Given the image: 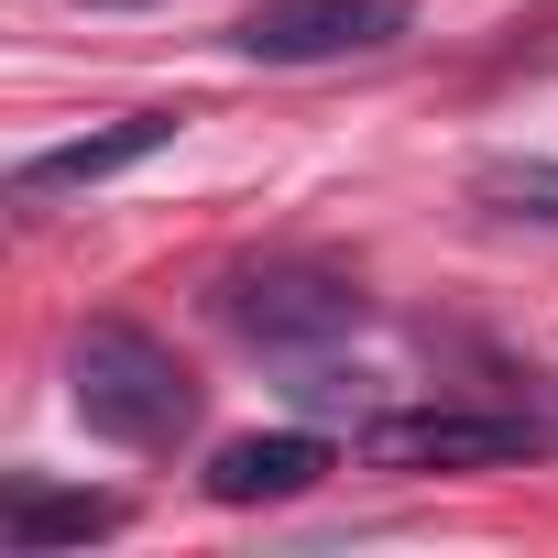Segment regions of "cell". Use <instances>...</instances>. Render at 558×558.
Segmentation results:
<instances>
[{
    "instance_id": "cell-1",
    "label": "cell",
    "mask_w": 558,
    "mask_h": 558,
    "mask_svg": "<svg viewBox=\"0 0 558 558\" xmlns=\"http://www.w3.org/2000/svg\"><path fill=\"white\" fill-rule=\"evenodd\" d=\"M66 405H77L88 438H110V449H175V438L197 427V373H186L154 329L88 318L77 351H66Z\"/></svg>"
},
{
    "instance_id": "cell-2",
    "label": "cell",
    "mask_w": 558,
    "mask_h": 558,
    "mask_svg": "<svg viewBox=\"0 0 558 558\" xmlns=\"http://www.w3.org/2000/svg\"><path fill=\"white\" fill-rule=\"evenodd\" d=\"M416 23V0H252L230 23V56L252 66H329V56H373Z\"/></svg>"
},
{
    "instance_id": "cell-3",
    "label": "cell",
    "mask_w": 558,
    "mask_h": 558,
    "mask_svg": "<svg viewBox=\"0 0 558 558\" xmlns=\"http://www.w3.org/2000/svg\"><path fill=\"white\" fill-rule=\"evenodd\" d=\"M547 427L536 416H471V405H416V416H373L362 427V460L373 471H504V460H536Z\"/></svg>"
},
{
    "instance_id": "cell-4",
    "label": "cell",
    "mask_w": 558,
    "mask_h": 558,
    "mask_svg": "<svg viewBox=\"0 0 558 558\" xmlns=\"http://www.w3.org/2000/svg\"><path fill=\"white\" fill-rule=\"evenodd\" d=\"M219 318L263 351H318V340H351L362 329V296L318 263H263V274H230L219 286Z\"/></svg>"
},
{
    "instance_id": "cell-5",
    "label": "cell",
    "mask_w": 558,
    "mask_h": 558,
    "mask_svg": "<svg viewBox=\"0 0 558 558\" xmlns=\"http://www.w3.org/2000/svg\"><path fill=\"white\" fill-rule=\"evenodd\" d=\"M165 143H175V110H121L110 132H77V143H45V154H23V165H12V197H23V208H45V197L110 186L121 165H143V154H165Z\"/></svg>"
},
{
    "instance_id": "cell-6",
    "label": "cell",
    "mask_w": 558,
    "mask_h": 558,
    "mask_svg": "<svg viewBox=\"0 0 558 558\" xmlns=\"http://www.w3.org/2000/svg\"><path fill=\"white\" fill-rule=\"evenodd\" d=\"M329 438H307V427H263V438H230L219 460H208V504H296V493H318L329 482Z\"/></svg>"
},
{
    "instance_id": "cell-7",
    "label": "cell",
    "mask_w": 558,
    "mask_h": 558,
    "mask_svg": "<svg viewBox=\"0 0 558 558\" xmlns=\"http://www.w3.org/2000/svg\"><path fill=\"white\" fill-rule=\"evenodd\" d=\"M121 493H56V482H12L0 493V547L12 558H45V547H88V536H121Z\"/></svg>"
},
{
    "instance_id": "cell-8",
    "label": "cell",
    "mask_w": 558,
    "mask_h": 558,
    "mask_svg": "<svg viewBox=\"0 0 558 558\" xmlns=\"http://www.w3.org/2000/svg\"><path fill=\"white\" fill-rule=\"evenodd\" d=\"M482 197H493L504 219H558V165H547V154H525V165H493V175H482Z\"/></svg>"
},
{
    "instance_id": "cell-9",
    "label": "cell",
    "mask_w": 558,
    "mask_h": 558,
    "mask_svg": "<svg viewBox=\"0 0 558 558\" xmlns=\"http://www.w3.org/2000/svg\"><path fill=\"white\" fill-rule=\"evenodd\" d=\"M88 12H132V0H88Z\"/></svg>"
}]
</instances>
